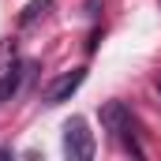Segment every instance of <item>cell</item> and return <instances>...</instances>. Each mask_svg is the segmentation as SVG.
<instances>
[{
  "label": "cell",
  "mask_w": 161,
  "mask_h": 161,
  "mask_svg": "<svg viewBox=\"0 0 161 161\" xmlns=\"http://www.w3.org/2000/svg\"><path fill=\"white\" fill-rule=\"evenodd\" d=\"M101 127L109 131V139L120 142L127 154H135V158L146 154L142 142H139V135H135V116H131V109H127L124 101H105V105H101Z\"/></svg>",
  "instance_id": "1"
},
{
  "label": "cell",
  "mask_w": 161,
  "mask_h": 161,
  "mask_svg": "<svg viewBox=\"0 0 161 161\" xmlns=\"http://www.w3.org/2000/svg\"><path fill=\"white\" fill-rule=\"evenodd\" d=\"M64 154H68L71 161L94 158V131L86 127L82 116H71V120L64 124Z\"/></svg>",
  "instance_id": "2"
},
{
  "label": "cell",
  "mask_w": 161,
  "mask_h": 161,
  "mask_svg": "<svg viewBox=\"0 0 161 161\" xmlns=\"http://www.w3.org/2000/svg\"><path fill=\"white\" fill-rule=\"evenodd\" d=\"M23 60H19V53H15V45L8 41L4 49H0V101H8L15 90H19V75H23Z\"/></svg>",
  "instance_id": "3"
},
{
  "label": "cell",
  "mask_w": 161,
  "mask_h": 161,
  "mask_svg": "<svg viewBox=\"0 0 161 161\" xmlns=\"http://www.w3.org/2000/svg\"><path fill=\"white\" fill-rule=\"evenodd\" d=\"M82 82H86V68H71V71H64L60 79L49 82L41 97H45V105H64V101H68V97L82 86Z\"/></svg>",
  "instance_id": "4"
},
{
  "label": "cell",
  "mask_w": 161,
  "mask_h": 161,
  "mask_svg": "<svg viewBox=\"0 0 161 161\" xmlns=\"http://www.w3.org/2000/svg\"><path fill=\"white\" fill-rule=\"evenodd\" d=\"M49 4H53V0H30V4H26V8L19 11V23H23V26H30V23H38L41 15L49 11Z\"/></svg>",
  "instance_id": "5"
},
{
  "label": "cell",
  "mask_w": 161,
  "mask_h": 161,
  "mask_svg": "<svg viewBox=\"0 0 161 161\" xmlns=\"http://www.w3.org/2000/svg\"><path fill=\"white\" fill-rule=\"evenodd\" d=\"M158 90H161V79H158Z\"/></svg>",
  "instance_id": "6"
}]
</instances>
